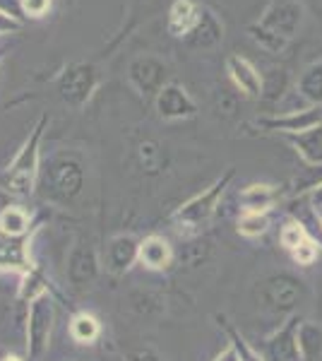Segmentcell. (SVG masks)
I'll use <instances>...</instances> for the list:
<instances>
[{"label":"cell","instance_id":"cell-1","mask_svg":"<svg viewBox=\"0 0 322 361\" xmlns=\"http://www.w3.org/2000/svg\"><path fill=\"white\" fill-rule=\"evenodd\" d=\"M49 126V118L41 116L39 123L32 128L29 137L25 140L22 149L17 152L13 159V164L8 166L3 176V188L8 190L10 195H29L34 190V183H37L39 176V164H41V137H44V128Z\"/></svg>","mask_w":322,"mask_h":361},{"label":"cell","instance_id":"cell-2","mask_svg":"<svg viewBox=\"0 0 322 361\" xmlns=\"http://www.w3.org/2000/svg\"><path fill=\"white\" fill-rule=\"evenodd\" d=\"M255 296L262 311L272 316H294L298 301L303 299V282L291 272H277L257 282Z\"/></svg>","mask_w":322,"mask_h":361},{"label":"cell","instance_id":"cell-3","mask_svg":"<svg viewBox=\"0 0 322 361\" xmlns=\"http://www.w3.org/2000/svg\"><path fill=\"white\" fill-rule=\"evenodd\" d=\"M233 173L236 171L228 169L224 176L216 178L207 190H202V193H197L195 197H190L185 205H180L171 217L173 222L178 224L180 229H197V226L207 224L209 219H212V214L216 212V207H219L221 195H224L226 188L231 185Z\"/></svg>","mask_w":322,"mask_h":361},{"label":"cell","instance_id":"cell-4","mask_svg":"<svg viewBox=\"0 0 322 361\" xmlns=\"http://www.w3.org/2000/svg\"><path fill=\"white\" fill-rule=\"evenodd\" d=\"M82 183H85V171H82L80 161H75L68 154L56 157L46 169L44 195L56 202H70L75 195H80Z\"/></svg>","mask_w":322,"mask_h":361},{"label":"cell","instance_id":"cell-5","mask_svg":"<svg viewBox=\"0 0 322 361\" xmlns=\"http://www.w3.org/2000/svg\"><path fill=\"white\" fill-rule=\"evenodd\" d=\"M54 301L49 294L39 296L37 301L29 304V318H27V357L29 361H37L44 357L51 342V330H54Z\"/></svg>","mask_w":322,"mask_h":361},{"label":"cell","instance_id":"cell-6","mask_svg":"<svg viewBox=\"0 0 322 361\" xmlns=\"http://www.w3.org/2000/svg\"><path fill=\"white\" fill-rule=\"evenodd\" d=\"M303 20H306L303 3H298V0H272L269 8L260 15V20L255 25L269 34H274V37L289 42V39H294L298 34V29L303 27Z\"/></svg>","mask_w":322,"mask_h":361},{"label":"cell","instance_id":"cell-7","mask_svg":"<svg viewBox=\"0 0 322 361\" xmlns=\"http://www.w3.org/2000/svg\"><path fill=\"white\" fill-rule=\"evenodd\" d=\"M301 325V318L289 316L282 323V328L274 330L267 340L260 342L257 354L262 361H301V352H298V340H296V330Z\"/></svg>","mask_w":322,"mask_h":361},{"label":"cell","instance_id":"cell-8","mask_svg":"<svg viewBox=\"0 0 322 361\" xmlns=\"http://www.w3.org/2000/svg\"><path fill=\"white\" fill-rule=\"evenodd\" d=\"M257 126H262L269 133L298 135V133L322 126V106H306L301 111H286L279 116H262V118H257Z\"/></svg>","mask_w":322,"mask_h":361},{"label":"cell","instance_id":"cell-9","mask_svg":"<svg viewBox=\"0 0 322 361\" xmlns=\"http://www.w3.org/2000/svg\"><path fill=\"white\" fill-rule=\"evenodd\" d=\"M99 275V258L89 243H75L68 255V277L75 287H89Z\"/></svg>","mask_w":322,"mask_h":361},{"label":"cell","instance_id":"cell-10","mask_svg":"<svg viewBox=\"0 0 322 361\" xmlns=\"http://www.w3.org/2000/svg\"><path fill=\"white\" fill-rule=\"evenodd\" d=\"M156 111L166 121H180L195 116L197 106L180 85H163L156 94Z\"/></svg>","mask_w":322,"mask_h":361},{"label":"cell","instance_id":"cell-11","mask_svg":"<svg viewBox=\"0 0 322 361\" xmlns=\"http://www.w3.org/2000/svg\"><path fill=\"white\" fill-rule=\"evenodd\" d=\"M29 246H32V238L8 236L0 231V270H13L27 275L34 267L32 258H29Z\"/></svg>","mask_w":322,"mask_h":361},{"label":"cell","instance_id":"cell-12","mask_svg":"<svg viewBox=\"0 0 322 361\" xmlns=\"http://www.w3.org/2000/svg\"><path fill=\"white\" fill-rule=\"evenodd\" d=\"M226 73L231 78V82L236 85V90H241V94L250 99L262 97V75L257 73V68L248 58L243 56H228L226 58Z\"/></svg>","mask_w":322,"mask_h":361},{"label":"cell","instance_id":"cell-13","mask_svg":"<svg viewBox=\"0 0 322 361\" xmlns=\"http://www.w3.org/2000/svg\"><path fill=\"white\" fill-rule=\"evenodd\" d=\"M140 260V241L130 234L113 236L106 243V267L113 275H123Z\"/></svg>","mask_w":322,"mask_h":361},{"label":"cell","instance_id":"cell-14","mask_svg":"<svg viewBox=\"0 0 322 361\" xmlns=\"http://www.w3.org/2000/svg\"><path fill=\"white\" fill-rule=\"evenodd\" d=\"M204 10L192 0H175L168 10V32L173 37H190L192 29L200 25Z\"/></svg>","mask_w":322,"mask_h":361},{"label":"cell","instance_id":"cell-15","mask_svg":"<svg viewBox=\"0 0 322 361\" xmlns=\"http://www.w3.org/2000/svg\"><path fill=\"white\" fill-rule=\"evenodd\" d=\"M140 263L147 267V270H156V272L166 270V267L173 263L171 243L159 234L142 238V241H140Z\"/></svg>","mask_w":322,"mask_h":361},{"label":"cell","instance_id":"cell-16","mask_svg":"<svg viewBox=\"0 0 322 361\" xmlns=\"http://www.w3.org/2000/svg\"><path fill=\"white\" fill-rule=\"evenodd\" d=\"M298 352L301 361H320L322 359V325L313 320H301L296 330Z\"/></svg>","mask_w":322,"mask_h":361},{"label":"cell","instance_id":"cell-17","mask_svg":"<svg viewBox=\"0 0 322 361\" xmlns=\"http://www.w3.org/2000/svg\"><path fill=\"white\" fill-rule=\"evenodd\" d=\"M289 142L294 145V149L298 152L306 164L320 166L322 164V126L310 128L306 133H298V135H286Z\"/></svg>","mask_w":322,"mask_h":361},{"label":"cell","instance_id":"cell-18","mask_svg":"<svg viewBox=\"0 0 322 361\" xmlns=\"http://www.w3.org/2000/svg\"><path fill=\"white\" fill-rule=\"evenodd\" d=\"M277 202V188L269 183H253L241 193L243 212H269Z\"/></svg>","mask_w":322,"mask_h":361},{"label":"cell","instance_id":"cell-19","mask_svg":"<svg viewBox=\"0 0 322 361\" xmlns=\"http://www.w3.org/2000/svg\"><path fill=\"white\" fill-rule=\"evenodd\" d=\"M296 92L308 102V106H322V63H313L301 73Z\"/></svg>","mask_w":322,"mask_h":361},{"label":"cell","instance_id":"cell-20","mask_svg":"<svg viewBox=\"0 0 322 361\" xmlns=\"http://www.w3.org/2000/svg\"><path fill=\"white\" fill-rule=\"evenodd\" d=\"M190 44L197 46V49H207V46H216L224 39V27H221V22L216 20V17L209 13V10H204L202 13V20L200 25L192 29L190 34Z\"/></svg>","mask_w":322,"mask_h":361},{"label":"cell","instance_id":"cell-21","mask_svg":"<svg viewBox=\"0 0 322 361\" xmlns=\"http://www.w3.org/2000/svg\"><path fill=\"white\" fill-rule=\"evenodd\" d=\"M89 73V70H87ZM87 73L85 68H78V70H70L68 75H63L61 80V94L66 102L70 104H82L92 92V82H87Z\"/></svg>","mask_w":322,"mask_h":361},{"label":"cell","instance_id":"cell-22","mask_svg":"<svg viewBox=\"0 0 322 361\" xmlns=\"http://www.w3.org/2000/svg\"><path fill=\"white\" fill-rule=\"evenodd\" d=\"M101 335V325L92 313H78L70 320V337L80 345H92Z\"/></svg>","mask_w":322,"mask_h":361},{"label":"cell","instance_id":"cell-23","mask_svg":"<svg viewBox=\"0 0 322 361\" xmlns=\"http://www.w3.org/2000/svg\"><path fill=\"white\" fill-rule=\"evenodd\" d=\"M29 212L20 205H10L0 214V231L8 236H25L29 231Z\"/></svg>","mask_w":322,"mask_h":361},{"label":"cell","instance_id":"cell-24","mask_svg":"<svg viewBox=\"0 0 322 361\" xmlns=\"http://www.w3.org/2000/svg\"><path fill=\"white\" fill-rule=\"evenodd\" d=\"M269 229V217L265 212H243L238 219V234L245 238H257L267 234Z\"/></svg>","mask_w":322,"mask_h":361},{"label":"cell","instance_id":"cell-25","mask_svg":"<svg viewBox=\"0 0 322 361\" xmlns=\"http://www.w3.org/2000/svg\"><path fill=\"white\" fill-rule=\"evenodd\" d=\"M44 294H49V289H46V279L44 275H41L39 270H29L25 279H22V287H20V299L22 301H37L39 296H44Z\"/></svg>","mask_w":322,"mask_h":361},{"label":"cell","instance_id":"cell-26","mask_svg":"<svg viewBox=\"0 0 322 361\" xmlns=\"http://www.w3.org/2000/svg\"><path fill=\"white\" fill-rule=\"evenodd\" d=\"M306 238H310V234L301 222H289L282 229V234H279V241H282V246L286 250H296L303 241H306Z\"/></svg>","mask_w":322,"mask_h":361},{"label":"cell","instance_id":"cell-27","mask_svg":"<svg viewBox=\"0 0 322 361\" xmlns=\"http://www.w3.org/2000/svg\"><path fill=\"white\" fill-rule=\"evenodd\" d=\"M248 32H250V37H253L255 42L262 46V49L269 51V54H282V51H284V46H286L284 39L274 37V34L265 32V29H260L257 25H250Z\"/></svg>","mask_w":322,"mask_h":361},{"label":"cell","instance_id":"cell-28","mask_svg":"<svg viewBox=\"0 0 322 361\" xmlns=\"http://www.w3.org/2000/svg\"><path fill=\"white\" fill-rule=\"evenodd\" d=\"M291 255H294V260L298 265H313L315 260H318V255H320V246L313 241V238H306V241L301 243L296 250H291Z\"/></svg>","mask_w":322,"mask_h":361},{"label":"cell","instance_id":"cell-29","mask_svg":"<svg viewBox=\"0 0 322 361\" xmlns=\"http://www.w3.org/2000/svg\"><path fill=\"white\" fill-rule=\"evenodd\" d=\"M25 17H44L51 10L54 0H20Z\"/></svg>","mask_w":322,"mask_h":361},{"label":"cell","instance_id":"cell-30","mask_svg":"<svg viewBox=\"0 0 322 361\" xmlns=\"http://www.w3.org/2000/svg\"><path fill=\"white\" fill-rule=\"evenodd\" d=\"M125 361H163L161 354L151 347H137L125 354Z\"/></svg>","mask_w":322,"mask_h":361},{"label":"cell","instance_id":"cell-31","mask_svg":"<svg viewBox=\"0 0 322 361\" xmlns=\"http://www.w3.org/2000/svg\"><path fill=\"white\" fill-rule=\"evenodd\" d=\"M214 361H241V357H238V352H236V347L233 345H228L224 352L219 354V357H216Z\"/></svg>","mask_w":322,"mask_h":361},{"label":"cell","instance_id":"cell-32","mask_svg":"<svg viewBox=\"0 0 322 361\" xmlns=\"http://www.w3.org/2000/svg\"><path fill=\"white\" fill-rule=\"evenodd\" d=\"M310 202H313L315 209H322V183H318V188L310 193Z\"/></svg>","mask_w":322,"mask_h":361},{"label":"cell","instance_id":"cell-33","mask_svg":"<svg viewBox=\"0 0 322 361\" xmlns=\"http://www.w3.org/2000/svg\"><path fill=\"white\" fill-rule=\"evenodd\" d=\"M8 195H10L8 190H5V188H0V214H3L5 209L10 207V197H8Z\"/></svg>","mask_w":322,"mask_h":361},{"label":"cell","instance_id":"cell-34","mask_svg":"<svg viewBox=\"0 0 322 361\" xmlns=\"http://www.w3.org/2000/svg\"><path fill=\"white\" fill-rule=\"evenodd\" d=\"M3 361H22V359L20 357H5Z\"/></svg>","mask_w":322,"mask_h":361},{"label":"cell","instance_id":"cell-35","mask_svg":"<svg viewBox=\"0 0 322 361\" xmlns=\"http://www.w3.org/2000/svg\"><path fill=\"white\" fill-rule=\"evenodd\" d=\"M320 226H322V224H320Z\"/></svg>","mask_w":322,"mask_h":361}]
</instances>
